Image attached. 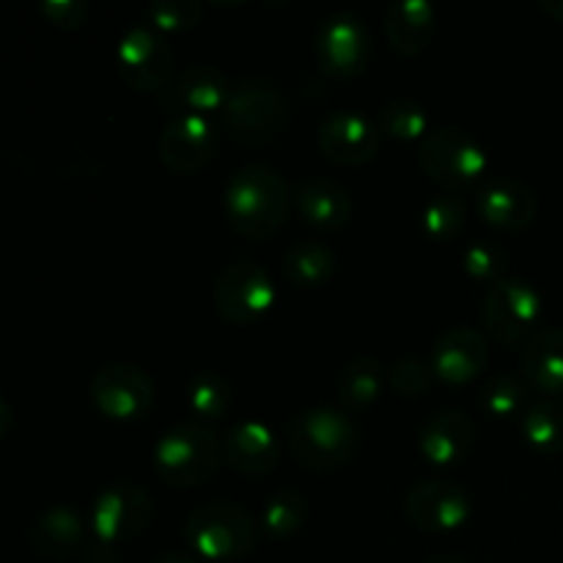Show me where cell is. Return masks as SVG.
Listing matches in <instances>:
<instances>
[{
	"instance_id": "obj_1",
	"label": "cell",
	"mask_w": 563,
	"mask_h": 563,
	"mask_svg": "<svg viewBox=\"0 0 563 563\" xmlns=\"http://www.w3.org/2000/svg\"><path fill=\"white\" fill-rule=\"evenodd\" d=\"M289 185L264 163L242 165L225 187V218L236 234L247 240H267L289 214Z\"/></svg>"
},
{
	"instance_id": "obj_2",
	"label": "cell",
	"mask_w": 563,
	"mask_h": 563,
	"mask_svg": "<svg viewBox=\"0 0 563 563\" xmlns=\"http://www.w3.org/2000/svg\"><path fill=\"white\" fill-rule=\"evenodd\" d=\"M218 434L198 421H181L165 429L152 451L159 478L181 489L207 482L218 467Z\"/></svg>"
},
{
	"instance_id": "obj_3",
	"label": "cell",
	"mask_w": 563,
	"mask_h": 563,
	"mask_svg": "<svg viewBox=\"0 0 563 563\" xmlns=\"http://www.w3.org/2000/svg\"><path fill=\"white\" fill-rule=\"evenodd\" d=\"M185 542L209 561H234L256 544V522L242 506L214 500L187 517Z\"/></svg>"
},
{
	"instance_id": "obj_4",
	"label": "cell",
	"mask_w": 563,
	"mask_h": 563,
	"mask_svg": "<svg viewBox=\"0 0 563 563\" xmlns=\"http://www.w3.org/2000/svg\"><path fill=\"white\" fill-rule=\"evenodd\" d=\"M355 423L333 407H311L289 423V449L308 467H335L355 451Z\"/></svg>"
},
{
	"instance_id": "obj_5",
	"label": "cell",
	"mask_w": 563,
	"mask_h": 563,
	"mask_svg": "<svg viewBox=\"0 0 563 563\" xmlns=\"http://www.w3.org/2000/svg\"><path fill=\"white\" fill-rule=\"evenodd\" d=\"M423 174L445 190H462L478 181L487 170V152L476 137L456 126H434L418 146Z\"/></svg>"
},
{
	"instance_id": "obj_6",
	"label": "cell",
	"mask_w": 563,
	"mask_h": 563,
	"mask_svg": "<svg viewBox=\"0 0 563 563\" xmlns=\"http://www.w3.org/2000/svg\"><path fill=\"white\" fill-rule=\"evenodd\" d=\"M542 317V295L522 278H500L487 289L482 322L500 344H520L537 333Z\"/></svg>"
},
{
	"instance_id": "obj_7",
	"label": "cell",
	"mask_w": 563,
	"mask_h": 563,
	"mask_svg": "<svg viewBox=\"0 0 563 563\" xmlns=\"http://www.w3.org/2000/svg\"><path fill=\"white\" fill-rule=\"evenodd\" d=\"M289 104L275 86L262 80H240L225 99V126L242 143L269 141L286 124Z\"/></svg>"
},
{
	"instance_id": "obj_8",
	"label": "cell",
	"mask_w": 563,
	"mask_h": 563,
	"mask_svg": "<svg viewBox=\"0 0 563 563\" xmlns=\"http://www.w3.org/2000/svg\"><path fill=\"white\" fill-rule=\"evenodd\" d=\"M278 300L273 278L253 258H234L214 284V308L231 324H251L262 319Z\"/></svg>"
},
{
	"instance_id": "obj_9",
	"label": "cell",
	"mask_w": 563,
	"mask_h": 563,
	"mask_svg": "<svg viewBox=\"0 0 563 563\" xmlns=\"http://www.w3.org/2000/svg\"><path fill=\"white\" fill-rule=\"evenodd\" d=\"M317 60L328 75L350 80L366 71L372 60V33L352 11H333L317 31Z\"/></svg>"
},
{
	"instance_id": "obj_10",
	"label": "cell",
	"mask_w": 563,
	"mask_h": 563,
	"mask_svg": "<svg viewBox=\"0 0 563 563\" xmlns=\"http://www.w3.org/2000/svg\"><path fill=\"white\" fill-rule=\"evenodd\" d=\"M91 399L113 421H141L154 407V383L135 363H108L91 377Z\"/></svg>"
},
{
	"instance_id": "obj_11",
	"label": "cell",
	"mask_w": 563,
	"mask_h": 563,
	"mask_svg": "<svg viewBox=\"0 0 563 563\" xmlns=\"http://www.w3.org/2000/svg\"><path fill=\"white\" fill-rule=\"evenodd\" d=\"M115 66L121 80L135 91H157L170 75L174 53L157 27L135 25L121 36L115 47Z\"/></svg>"
},
{
	"instance_id": "obj_12",
	"label": "cell",
	"mask_w": 563,
	"mask_h": 563,
	"mask_svg": "<svg viewBox=\"0 0 563 563\" xmlns=\"http://www.w3.org/2000/svg\"><path fill=\"white\" fill-rule=\"evenodd\" d=\"M152 498L132 482L110 484L91 506V528L99 542H124L146 531L152 522Z\"/></svg>"
},
{
	"instance_id": "obj_13",
	"label": "cell",
	"mask_w": 563,
	"mask_h": 563,
	"mask_svg": "<svg viewBox=\"0 0 563 563\" xmlns=\"http://www.w3.org/2000/svg\"><path fill=\"white\" fill-rule=\"evenodd\" d=\"M319 148L339 165H366L377 157L383 130L372 115L361 110H333L322 119L317 132Z\"/></svg>"
},
{
	"instance_id": "obj_14",
	"label": "cell",
	"mask_w": 563,
	"mask_h": 563,
	"mask_svg": "<svg viewBox=\"0 0 563 563\" xmlns=\"http://www.w3.org/2000/svg\"><path fill=\"white\" fill-rule=\"evenodd\" d=\"M405 511L416 528L427 533H451L471 517V498L449 478H427L405 498Z\"/></svg>"
},
{
	"instance_id": "obj_15",
	"label": "cell",
	"mask_w": 563,
	"mask_h": 563,
	"mask_svg": "<svg viewBox=\"0 0 563 563\" xmlns=\"http://www.w3.org/2000/svg\"><path fill=\"white\" fill-rule=\"evenodd\" d=\"M159 159L176 174H192L203 168L218 152V135L207 115L181 113L165 124L157 141Z\"/></svg>"
},
{
	"instance_id": "obj_16",
	"label": "cell",
	"mask_w": 563,
	"mask_h": 563,
	"mask_svg": "<svg viewBox=\"0 0 563 563\" xmlns=\"http://www.w3.org/2000/svg\"><path fill=\"white\" fill-rule=\"evenodd\" d=\"M489 363V344L482 330L471 324L449 328L432 346V372L451 385L476 379Z\"/></svg>"
},
{
	"instance_id": "obj_17",
	"label": "cell",
	"mask_w": 563,
	"mask_h": 563,
	"mask_svg": "<svg viewBox=\"0 0 563 563\" xmlns=\"http://www.w3.org/2000/svg\"><path fill=\"white\" fill-rule=\"evenodd\" d=\"M476 443V423L462 410H440L418 432V451L429 465L449 467L465 460Z\"/></svg>"
},
{
	"instance_id": "obj_18",
	"label": "cell",
	"mask_w": 563,
	"mask_h": 563,
	"mask_svg": "<svg viewBox=\"0 0 563 563\" xmlns=\"http://www.w3.org/2000/svg\"><path fill=\"white\" fill-rule=\"evenodd\" d=\"M537 212L539 203L531 187L509 176H495L478 190V214L495 229L520 231L533 223Z\"/></svg>"
},
{
	"instance_id": "obj_19",
	"label": "cell",
	"mask_w": 563,
	"mask_h": 563,
	"mask_svg": "<svg viewBox=\"0 0 563 563\" xmlns=\"http://www.w3.org/2000/svg\"><path fill=\"white\" fill-rule=\"evenodd\" d=\"M225 460L245 476H267L280 462V443L262 421H242L225 434Z\"/></svg>"
},
{
	"instance_id": "obj_20",
	"label": "cell",
	"mask_w": 563,
	"mask_h": 563,
	"mask_svg": "<svg viewBox=\"0 0 563 563\" xmlns=\"http://www.w3.org/2000/svg\"><path fill=\"white\" fill-rule=\"evenodd\" d=\"M297 212L306 223L322 231H339L352 220V196L328 176L302 181L295 196Z\"/></svg>"
},
{
	"instance_id": "obj_21",
	"label": "cell",
	"mask_w": 563,
	"mask_h": 563,
	"mask_svg": "<svg viewBox=\"0 0 563 563\" xmlns=\"http://www.w3.org/2000/svg\"><path fill=\"white\" fill-rule=\"evenodd\" d=\"M522 379L548 396L563 394V330L544 328L528 339L520 355Z\"/></svg>"
},
{
	"instance_id": "obj_22",
	"label": "cell",
	"mask_w": 563,
	"mask_h": 563,
	"mask_svg": "<svg viewBox=\"0 0 563 563\" xmlns=\"http://www.w3.org/2000/svg\"><path fill=\"white\" fill-rule=\"evenodd\" d=\"M438 11L429 0H399L385 11V36L401 55H418L429 44Z\"/></svg>"
},
{
	"instance_id": "obj_23",
	"label": "cell",
	"mask_w": 563,
	"mask_h": 563,
	"mask_svg": "<svg viewBox=\"0 0 563 563\" xmlns=\"http://www.w3.org/2000/svg\"><path fill=\"white\" fill-rule=\"evenodd\" d=\"M86 537V522L75 506H49L31 528V542L47 559H64L75 553Z\"/></svg>"
},
{
	"instance_id": "obj_24",
	"label": "cell",
	"mask_w": 563,
	"mask_h": 563,
	"mask_svg": "<svg viewBox=\"0 0 563 563\" xmlns=\"http://www.w3.org/2000/svg\"><path fill=\"white\" fill-rule=\"evenodd\" d=\"M234 82L212 64H192L176 80V97L185 104L187 113H212L223 110Z\"/></svg>"
},
{
	"instance_id": "obj_25",
	"label": "cell",
	"mask_w": 563,
	"mask_h": 563,
	"mask_svg": "<svg viewBox=\"0 0 563 563\" xmlns=\"http://www.w3.org/2000/svg\"><path fill=\"white\" fill-rule=\"evenodd\" d=\"M385 377H388V372L379 363V357L357 355L341 368L339 379H335V394H339L341 405L350 407V410H366L383 396Z\"/></svg>"
},
{
	"instance_id": "obj_26",
	"label": "cell",
	"mask_w": 563,
	"mask_h": 563,
	"mask_svg": "<svg viewBox=\"0 0 563 563\" xmlns=\"http://www.w3.org/2000/svg\"><path fill=\"white\" fill-rule=\"evenodd\" d=\"M284 275L300 289H322L335 275V253L317 240L291 242L284 253Z\"/></svg>"
},
{
	"instance_id": "obj_27",
	"label": "cell",
	"mask_w": 563,
	"mask_h": 563,
	"mask_svg": "<svg viewBox=\"0 0 563 563\" xmlns=\"http://www.w3.org/2000/svg\"><path fill=\"white\" fill-rule=\"evenodd\" d=\"M522 438L539 454L563 451V405L553 399H537L522 410Z\"/></svg>"
},
{
	"instance_id": "obj_28",
	"label": "cell",
	"mask_w": 563,
	"mask_h": 563,
	"mask_svg": "<svg viewBox=\"0 0 563 563\" xmlns=\"http://www.w3.org/2000/svg\"><path fill=\"white\" fill-rule=\"evenodd\" d=\"M234 390L220 372H198L187 383V405L203 421H220L229 416Z\"/></svg>"
},
{
	"instance_id": "obj_29",
	"label": "cell",
	"mask_w": 563,
	"mask_h": 563,
	"mask_svg": "<svg viewBox=\"0 0 563 563\" xmlns=\"http://www.w3.org/2000/svg\"><path fill=\"white\" fill-rule=\"evenodd\" d=\"M308 504L295 489H280L264 504L262 509V531L269 539H289L306 526Z\"/></svg>"
},
{
	"instance_id": "obj_30",
	"label": "cell",
	"mask_w": 563,
	"mask_h": 563,
	"mask_svg": "<svg viewBox=\"0 0 563 563\" xmlns=\"http://www.w3.org/2000/svg\"><path fill=\"white\" fill-rule=\"evenodd\" d=\"M478 407L489 418H511L526 407V379L517 374H493L482 383Z\"/></svg>"
},
{
	"instance_id": "obj_31",
	"label": "cell",
	"mask_w": 563,
	"mask_h": 563,
	"mask_svg": "<svg viewBox=\"0 0 563 563\" xmlns=\"http://www.w3.org/2000/svg\"><path fill=\"white\" fill-rule=\"evenodd\" d=\"M467 220V207L460 196L454 192H440L432 201L423 207L421 212V225L432 240L449 242L465 229Z\"/></svg>"
},
{
	"instance_id": "obj_32",
	"label": "cell",
	"mask_w": 563,
	"mask_h": 563,
	"mask_svg": "<svg viewBox=\"0 0 563 563\" xmlns=\"http://www.w3.org/2000/svg\"><path fill=\"white\" fill-rule=\"evenodd\" d=\"M377 124L396 141H423L429 132V113L416 99H394L383 108Z\"/></svg>"
},
{
	"instance_id": "obj_33",
	"label": "cell",
	"mask_w": 563,
	"mask_h": 563,
	"mask_svg": "<svg viewBox=\"0 0 563 563\" xmlns=\"http://www.w3.org/2000/svg\"><path fill=\"white\" fill-rule=\"evenodd\" d=\"M146 16L159 33H176L196 27L203 16V5L198 0H154L146 5Z\"/></svg>"
},
{
	"instance_id": "obj_34",
	"label": "cell",
	"mask_w": 563,
	"mask_h": 563,
	"mask_svg": "<svg viewBox=\"0 0 563 563\" xmlns=\"http://www.w3.org/2000/svg\"><path fill=\"white\" fill-rule=\"evenodd\" d=\"M462 267L471 278L498 284L506 269V251L493 240H476L462 253Z\"/></svg>"
},
{
	"instance_id": "obj_35",
	"label": "cell",
	"mask_w": 563,
	"mask_h": 563,
	"mask_svg": "<svg viewBox=\"0 0 563 563\" xmlns=\"http://www.w3.org/2000/svg\"><path fill=\"white\" fill-rule=\"evenodd\" d=\"M432 366H427V363L418 361V357H401V361H396L394 368L388 372L390 388L399 396H405V399H418V396L427 394L429 385H432Z\"/></svg>"
},
{
	"instance_id": "obj_36",
	"label": "cell",
	"mask_w": 563,
	"mask_h": 563,
	"mask_svg": "<svg viewBox=\"0 0 563 563\" xmlns=\"http://www.w3.org/2000/svg\"><path fill=\"white\" fill-rule=\"evenodd\" d=\"M38 9L58 27H80L88 16V3L82 0H44Z\"/></svg>"
},
{
	"instance_id": "obj_37",
	"label": "cell",
	"mask_w": 563,
	"mask_h": 563,
	"mask_svg": "<svg viewBox=\"0 0 563 563\" xmlns=\"http://www.w3.org/2000/svg\"><path fill=\"white\" fill-rule=\"evenodd\" d=\"M82 563H119V553H115L113 544L97 539V544H91L82 555Z\"/></svg>"
},
{
	"instance_id": "obj_38",
	"label": "cell",
	"mask_w": 563,
	"mask_h": 563,
	"mask_svg": "<svg viewBox=\"0 0 563 563\" xmlns=\"http://www.w3.org/2000/svg\"><path fill=\"white\" fill-rule=\"evenodd\" d=\"M542 9L548 11V14L553 16V20L563 22V0H542Z\"/></svg>"
},
{
	"instance_id": "obj_39",
	"label": "cell",
	"mask_w": 563,
	"mask_h": 563,
	"mask_svg": "<svg viewBox=\"0 0 563 563\" xmlns=\"http://www.w3.org/2000/svg\"><path fill=\"white\" fill-rule=\"evenodd\" d=\"M11 429V407L0 399V438Z\"/></svg>"
},
{
	"instance_id": "obj_40",
	"label": "cell",
	"mask_w": 563,
	"mask_h": 563,
	"mask_svg": "<svg viewBox=\"0 0 563 563\" xmlns=\"http://www.w3.org/2000/svg\"><path fill=\"white\" fill-rule=\"evenodd\" d=\"M154 563H198V561L190 559V555H185V553H165V555H159Z\"/></svg>"
},
{
	"instance_id": "obj_41",
	"label": "cell",
	"mask_w": 563,
	"mask_h": 563,
	"mask_svg": "<svg viewBox=\"0 0 563 563\" xmlns=\"http://www.w3.org/2000/svg\"><path fill=\"white\" fill-rule=\"evenodd\" d=\"M423 563H465V561L456 559V555H434V559H429Z\"/></svg>"
}]
</instances>
